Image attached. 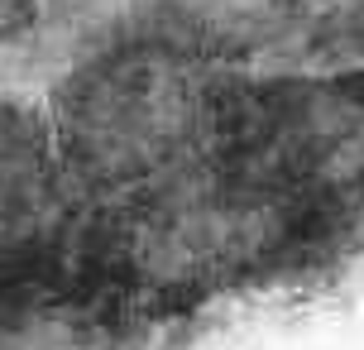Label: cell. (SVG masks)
Here are the masks:
<instances>
[{
	"mask_svg": "<svg viewBox=\"0 0 364 350\" xmlns=\"http://www.w3.org/2000/svg\"><path fill=\"white\" fill-rule=\"evenodd\" d=\"M43 24V0H0V53L15 48Z\"/></svg>",
	"mask_w": 364,
	"mask_h": 350,
	"instance_id": "3",
	"label": "cell"
},
{
	"mask_svg": "<svg viewBox=\"0 0 364 350\" xmlns=\"http://www.w3.org/2000/svg\"><path fill=\"white\" fill-rule=\"evenodd\" d=\"M149 34L173 48L216 63V58H255L273 48L297 24V0H154Z\"/></svg>",
	"mask_w": 364,
	"mask_h": 350,
	"instance_id": "2",
	"label": "cell"
},
{
	"mask_svg": "<svg viewBox=\"0 0 364 350\" xmlns=\"http://www.w3.org/2000/svg\"><path fill=\"white\" fill-rule=\"evenodd\" d=\"M216 77L159 34L106 43L48 96L58 164L87 202L115 206L206 164Z\"/></svg>",
	"mask_w": 364,
	"mask_h": 350,
	"instance_id": "1",
	"label": "cell"
}]
</instances>
